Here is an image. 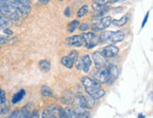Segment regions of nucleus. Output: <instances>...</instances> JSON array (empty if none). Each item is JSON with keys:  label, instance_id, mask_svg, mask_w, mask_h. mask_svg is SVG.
<instances>
[{"label": "nucleus", "instance_id": "nucleus-1", "mask_svg": "<svg viewBox=\"0 0 153 118\" xmlns=\"http://www.w3.org/2000/svg\"><path fill=\"white\" fill-rule=\"evenodd\" d=\"M125 38V35L122 31H104L101 32L99 35V42L105 43V42H110L111 44H117L122 42Z\"/></svg>", "mask_w": 153, "mask_h": 118}, {"label": "nucleus", "instance_id": "nucleus-2", "mask_svg": "<svg viewBox=\"0 0 153 118\" xmlns=\"http://www.w3.org/2000/svg\"><path fill=\"white\" fill-rule=\"evenodd\" d=\"M9 4L14 8L19 16L22 17H26L31 10L28 0H9Z\"/></svg>", "mask_w": 153, "mask_h": 118}, {"label": "nucleus", "instance_id": "nucleus-3", "mask_svg": "<svg viewBox=\"0 0 153 118\" xmlns=\"http://www.w3.org/2000/svg\"><path fill=\"white\" fill-rule=\"evenodd\" d=\"M81 82L82 85L85 88V91L89 96H92L93 94H95L96 92L101 89V84L99 82L96 81L91 78H88V76H83L81 79Z\"/></svg>", "mask_w": 153, "mask_h": 118}, {"label": "nucleus", "instance_id": "nucleus-4", "mask_svg": "<svg viewBox=\"0 0 153 118\" xmlns=\"http://www.w3.org/2000/svg\"><path fill=\"white\" fill-rule=\"evenodd\" d=\"M91 76L93 79H95L96 81L99 82V83H106V82L109 81V73L106 68H100V69H97L95 68L92 72Z\"/></svg>", "mask_w": 153, "mask_h": 118}, {"label": "nucleus", "instance_id": "nucleus-5", "mask_svg": "<svg viewBox=\"0 0 153 118\" xmlns=\"http://www.w3.org/2000/svg\"><path fill=\"white\" fill-rule=\"evenodd\" d=\"M80 36L83 40V43H85L87 49L93 48L97 45V42L98 40V36L95 32H83Z\"/></svg>", "mask_w": 153, "mask_h": 118}, {"label": "nucleus", "instance_id": "nucleus-6", "mask_svg": "<svg viewBox=\"0 0 153 118\" xmlns=\"http://www.w3.org/2000/svg\"><path fill=\"white\" fill-rule=\"evenodd\" d=\"M111 24V18L110 16H104L102 18L99 20L97 23L94 24L92 26V29L94 30V32H98L101 31L103 29H106L107 27H109Z\"/></svg>", "mask_w": 153, "mask_h": 118}, {"label": "nucleus", "instance_id": "nucleus-7", "mask_svg": "<svg viewBox=\"0 0 153 118\" xmlns=\"http://www.w3.org/2000/svg\"><path fill=\"white\" fill-rule=\"evenodd\" d=\"M93 60H94V62H95V65H96L97 69L106 68V66H108L107 61H106V59L103 57V55L100 52L93 53Z\"/></svg>", "mask_w": 153, "mask_h": 118}, {"label": "nucleus", "instance_id": "nucleus-8", "mask_svg": "<svg viewBox=\"0 0 153 118\" xmlns=\"http://www.w3.org/2000/svg\"><path fill=\"white\" fill-rule=\"evenodd\" d=\"M118 52H119L118 47H116L114 45H107L104 47L101 54L103 55V57L105 59L106 58H114L117 54H118Z\"/></svg>", "mask_w": 153, "mask_h": 118}, {"label": "nucleus", "instance_id": "nucleus-9", "mask_svg": "<svg viewBox=\"0 0 153 118\" xmlns=\"http://www.w3.org/2000/svg\"><path fill=\"white\" fill-rule=\"evenodd\" d=\"M7 118H30V111L27 107H23L21 110L14 111Z\"/></svg>", "mask_w": 153, "mask_h": 118}, {"label": "nucleus", "instance_id": "nucleus-10", "mask_svg": "<svg viewBox=\"0 0 153 118\" xmlns=\"http://www.w3.org/2000/svg\"><path fill=\"white\" fill-rule=\"evenodd\" d=\"M65 44L69 46L80 47L84 43H83V40H82L80 35H74V36H71L65 40Z\"/></svg>", "mask_w": 153, "mask_h": 118}, {"label": "nucleus", "instance_id": "nucleus-11", "mask_svg": "<svg viewBox=\"0 0 153 118\" xmlns=\"http://www.w3.org/2000/svg\"><path fill=\"white\" fill-rule=\"evenodd\" d=\"M81 61H82V69H83V71L85 73H88V71L90 70V67L92 65L91 57L88 54H85L83 57L81 58Z\"/></svg>", "mask_w": 153, "mask_h": 118}, {"label": "nucleus", "instance_id": "nucleus-12", "mask_svg": "<svg viewBox=\"0 0 153 118\" xmlns=\"http://www.w3.org/2000/svg\"><path fill=\"white\" fill-rule=\"evenodd\" d=\"M109 73V81L111 79H115L117 78V76H118V68H117L115 65H114V64H108V68H106ZM108 81V82H109Z\"/></svg>", "mask_w": 153, "mask_h": 118}, {"label": "nucleus", "instance_id": "nucleus-13", "mask_svg": "<svg viewBox=\"0 0 153 118\" xmlns=\"http://www.w3.org/2000/svg\"><path fill=\"white\" fill-rule=\"evenodd\" d=\"M25 96H26V91L25 90H20L19 92L15 93L13 96V97H11V103L17 104L18 102H20L23 98H24Z\"/></svg>", "mask_w": 153, "mask_h": 118}, {"label": "nucleus", "instance_id": "nucleus-14", "mask_svg": "<svg viewBox=\"0 0 153 118\" xmlns=\"http://www.w3.org/2000/svg\"><path fill=\"white\" fill-rule=\"evenodd\" d=\"M128 16L124 15L118 20H111V24H113L114 27H124L128 23Z\"/></svg>", "mask_w": 153, "mask_h": 118}, {"label": "nucleus", "instance_id": "nucleus-15", "mask_svg": "<svg viewBox=\"0 0 153 118\" xmlns=\"http://www.w3.org/2000/svg\"><path fill=\"white\" fill-rule=\"evenodd\" d=\"M42 118H57L54 113V110L53 108H48V109H45L43 113Z\"/></svg>", "mask_w": 153, "mask_h": 118}, {"label": "nucleus", "instance_id": "nucleus-16", "mask_svg": "<svg viewBox=\"0 0 153 118\" xmlns=\"http://www.w3.org/2000/svg\"><path fill=\"white\" fill-rule=\"evenodd\" d=\"M62 65H64L65 67H67V68H72L73 67V65H74V62L70 59L69 57H67V56H65V57H62Z\"/></svg>", "mask_w": 153, "mask_h": 118}, {"label": "nucleus", "instance_id": "nucleus-17", "mask_svg": "<svg viewBox=\"0 0 153 118\" xmlns=\"http://www.w3.org/2000/svg\"><path fill=\"white\" fill-rule=\"evenodd\" d=\"M79 26V22L78 20H73L72 22H70L68 24V27H67V31L69 33H72L76 30V28Z\"/></svg>", "mask_w": 153, "mask_h": 118}, {"label": "nucleus", "instance_id": "nucleus-18", "mask_svg": "<svg viewBox=\"0 0 153 118\" xmlns=\"http://www.w3.org/2000/svg\"><path fill=\"white\" fill-rule=\"evenodd\" d=\"M74 101V97L72 96L71 93L69 92H64L63 94V97H62V102L64 104H70Z\"/></svg>", "mask_w": 153, "mask_h": 118}, {"label": "nucleus", "instance_id": "nucleus-19", "mask_svg": "<svg viewBox=\"0 0 153 118\" xmlns=\"http://www.w3.org/2000/svg\"><path fill=\"white\" fill-rule=\"evenodd\" d=\"M50 67H51V63H50L49 61L44 60V61L40 62V68H41V70H42V71L48 72V70H50Z\"/></svg>", "mask_w": 153, "mask_h": 118}, {"label": "nucleus", "instance_id": "nucleus-20", "mask_svg": "<svg viewBox=\"0 0 153 118\" xmlns=\"http://www.w3.org/2000/svg\"><path fill=\"white\" fill-rule=\"evenodd\" d=\"M88 11H89V6H88V5H83L79 10L78 14H76V15H78L79 18H81V17H83L84 15H86L88 13Z\"/></svg>", "mask_w": 153, "mask_h": 118}, {"label": "nucleus", "instance_id": "nucleus-21", "mask_svg": "<svg viewBox=\"0 0 153 118\" xmlns=\"http://www.w3.org/2000/svg\"><path fill=\"white\" fill-rule=\"evenodd\" d=\"M41 93L44 96H52V90L48 86V85H44L41 88Z\"/></svg>", "mask_w": 153, "mask_h": 118}, {"label": "nucleus", "instance_id": "nucleus-22", "mask_svg": "<svg viewBox=\"0 0 153 118\" xmlns=\"http://www.w3.org/2000/svg\"><path fill=\"white\" fill-rule=\"evenodd\" d=\"M85 98H86V109H92L94 107V105H95V99L92 96H90L89 94H88V96H85Z\"/></svg>", "mask_w": 153, "mask_h": 118}, {"label": "nucleus", "instance_id": "nucleus-23", "mask_svg": "<svg viewBox=\"0 0 153 118\" xmlns=\"http://www.w3.org/2000/svg\"><path fill=\"white\" fill-rule=\"evenodd\" d=\"M104 94H105V91H104L103 89H100L99 91L96 92L95 94H93L92 96H92L94 99L97 100V99H99L100 97H102V96H104Z\"/></svg>", "mask_w": 153, "mask_h": 118}, {"label": "nucleus", "instance_id": "nucleus-24", "mask_svg": "<svg viewBox=\"0 0 153 118\" xmlns=\"http://www.w3.org/2000/svg\"><path fill=\"white\" fill-rule=\"evenodd\" d=\"M67 57H69V58L71 59V60L75 62L79 59V53L76 52V50H72V51H70V52H69V54H68Z\"/></svg>", "mask_w": 153, "mask_h": 118}, {"label": "nucleus", "instance_id": "nucleus-25", "mask_svg": "<svg viewBox=\"0 0 153 118\" xmlns=\"http://www.w3.org/2000/svg\"><path fill=\"white\" fill-rule=\"evenodd\" d=\"M58 114H59V118H69L66 111L64 109L59 107V110H58Z\"/></svg>", "mask_w": 153, "mask_h": 118}, {"label": "nucleus", "instance_id": "nucleus-26", "mask_svg": "<svg viewBox=\"0 0 153 118\" xmlns=\"http://www.w3.org/2000/svg\"><path fill=\"white\" fill-rule=\"evenodd\" d=\"M7 101V98H6V93L0 88V105L5 104Z\"/></svg>", "mask_w": 153, "mask_h": 118}, {"label": "nucleus", "instance_id": "nucleus-27", "mask_svg": "<svg viewBox=\"0 0 153 118\" xmlns=\"http://www.w3.org/2000/svg\"><path fill=\"white\" fill-rule=\"evenodd\" d=\"M79 27L80 29V31H85V30H88V29H89L90 26H89V24H87V23H82L79 26Z\"/></svg>", "mask_w": 153, "mask_h": 118}, {"label": "nucleus", "instance_id": "nucleus-28", "mask_svg": "<svg viewBox=\"0 0 153 118\" xmlns=\"http://www.w3.org/2000/svg\"><path fill=\"white\" fill-rule=\"evenodd\" d=\"M74 63H76V67L78 70H81L82 69V61H81V59H78Z\"/></svg>", "mask_w": 153, "mask_h": 118}, {"label": "nucleus", "instance_id": "nucleus-29", "mask_svg": "<svg viewBox=\"0 0 153 118\" xmlns=\"http://www.w3.org/2000/svg\"><path fill=\"white\" fill-rule=\"evenodd\" d=\"M79 118H91L90 114L87 113V111H83V113L79 114Z\"/></svg>", "mask_w": 153, "mask_h": 118}, {"label": "nucleus", "instance_id": "nucleus-30", "mask_svg": "<svg viewBox=\"0 0 153 118\" xmlns=\"http://www.w3.org/2000/svg\"><path fill=\"white\" fill-rule=\"evenodd\" d=\"M149 11H148V13H146V16H145V18H144V21H143V23H142V26H141V28H144V27H145L146 22H148V20H149Z\"/></svg>", "mask_w": 153, "mask_h": 118}, {"label": "nucleus", "instance_id": "nucleus-31", "mask_svg": "<svg viewBox=\"0 0 153 118\" xmlns=\"http://www.w3.org/2000/svg\"><path fill=\"white\" fill-rule=\"evenodd\" d=\"M30 118H40L39 111L37 110H34L32 113L30 114Z\"/></svg>", "mask_w": 153, "mask_h": 118}, {"label": "nucleus", "instance_id": "nucleus-32", "mask_svg": "<svg viewBox=\"0 0 153 118\" xmlns=\"http://www.w3.org/2000/svg\"><path fill=\"white\" fill-rule=\"evenodd\" d=\"M8 42H9L8 38H6V37L1 36V35H0V45H1V44H7Z\"/></svg>", "mask_w": 153, "mask_h": 118}, {"label": "nucleus", "instance_id": "nucleus-33", "mask_svg": "<svg viewBox=\"0 0 153 118\" xmlns=\"http://www.w3.org/2000/svg\"><path fill=\"white\" fill-rule=\"evenodd\" d=\"M3 30L7 35H13V30H10V29H9V28H5V29H3Z\"/></svg>", "mask_w": 153, "mask_h": 118}, {"label": "nucleus", "instance_id": "nucleus-34", "mask_svg": "<svg viewBox=\"0 0 153 118\" xmlns=\"http://www.w3.org/2000/svg\"><path fill=\"white\" fill-rule=\"evenodd\" d=\"M64 14H65L66 17L70 16V8H66L65 9V10H64Z\"/></svg>", "mask_w": 153, "mask_h": 118}, {"label": "nucleus", "instance_id": "nucleus-35", "mask_svg": "<svg viewBox=\"0 0 153 118\" xmlns=\"http://www.w3.org/2000/svg\"><path fill=\"white\" fill-rule=\"evenodd\" d=\"M41 4H48L49 1H48V0H40V1H39Z\"/></svg>", "mask_w": 153, "mask_h": 118}, {"label": "nucleus", "instance_id": "nucleus-36", "mask_svg": "<svg viewBox=\"0 0 153 118\" xmlns=\"http://www.w3.org/2000/svg\"><path fill=\"white\" fill-rule=\"evenodd\" d=\"M138 118H146V117H145V115H144V114H140L138 115Z\"/></svg>", "mask_w": 153, "mask_h": 118}, {"label": "nucleus", "instance_id": "nucleus-37", "mask_svg": "<svg viewBox=\"0 0 153 118\" xmlns=\"http://www.w3.org/2000/svg\"><path fill=\"white\" fill-rule=\"evenodd\" d=\"M1 18H2V15H0V20H1Z\"/></svg>", "mask_w": 153, "mask_h": 118}]
</instances>
